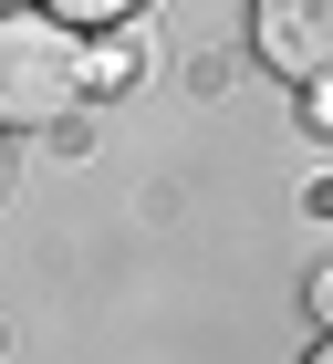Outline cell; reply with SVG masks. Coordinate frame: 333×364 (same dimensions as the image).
Here are the masks:
<instances>
[{
    "instance_id": "cell-1",
    "label": "cell",
    "mask_w": 333,
    "mask_h": 364,
    "mask_svg": "<svg viewBox=\"0 0 333 364\" xmlns=\"http://www.w3.org/2000/svg\"><path fill=\"white\" fill-rule=\"evenodd\" d=\"M83 94H105V63L53 11H0V125H63Z\"/></svg>"
},
{
    "instance_id": "cell-2",
    "label": "cell",
    "mask_w": 333,
    "mask_h": 364,
    "mask_svg": "<svg viewBox=\"0 0 333 364\" xmlns=\"http://www.w3.org/2000/svg\"><path fill=\"white\" fill-rule=\"evenodd\" d=\"M250 42L281 84H333V0H250Z\"/></svg>"
},
{
    "instance_id": "cell-3",
    "label": "cell",
    "mask_w": 333,
    "mask_h": 364,
    "mask_svg": "<svg viewBox=\"0 0 333 364\" xmlns=\"http://www.w3.org/2000/svg\"><path fill=\"white\" fill-rule=\"evenodd\" d=\"M31 11H53V21H136V11H146V0H31Z\"/></svg>"
},
{
    "instance_id": "cell-4",
    "label": "cell",
    "mask_w": 333,
    "mask_h": 364,
    "mask_svg": "<svg viewBox=\"0 0 333 364\" xmlns=\"http://www.w3.org/2000/svg\"><path fill=\"white\" fill-rule=\"evenodd\" d=\"M302 302H312V323H323V333H333V260H323V271H312V291H302Z\"/></svg>"
},
{
    "instance_id": "cell-5",
    "label": "cell",
    "mask_w": 333,
    "mask_h": 364,
    "mask_svg": "<svg viewBox=\"0 0 333 364\" xmlns=\"http://www.w3.org/2000/svg\"><path fill=\"white\" fill-rule=\"evenodd\" d=\"M302 364H333V333H323V343H312V354H302Z\"/></svg>"
},
{
    "instance_id": "cell-6",
    "label": "cell",
    "mask_w": 333,
    "mask_h": 364,
    "mask_svg": "<svg viewBox=\"0 0 333 364\" xmlns=\"http://www.w3.org/2000/svg\"><path fill=\"white\" fill-rule=\"evenodd\" d=\"M0 177H11V156H0Z\"/></svg>"
}]
</instances>
